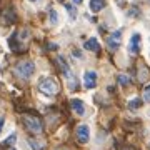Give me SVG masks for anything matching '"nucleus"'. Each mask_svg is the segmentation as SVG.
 Returning <instances> with one entry per match:
<instances>
[{"instance_id":"obj_1","label":"nucleus","mask_w":150,"mask_h":150,"mask_svg":"<svg viewBox=\"0 0 150 150\" xmlns=\"http://www.w3.org/2000/svg\"><path fill=\"white\" fill-rule=\"evenodd\" d=\"M23 125L27 127V130L30 134H40L43 130V123H42V118L38 115H33V113H27L23 115Z\"/></svg>"},{"instance_id":"obj_2","label":"nucleus","mask_w":150,"mask_h":150,"mask_svg":"<svg viewBox=\"0 0 150 150\" xmlns=\"http://www.w3.org/2000/svg\"><path fill=\"white\" fill-rule=\"evenodd\" d=\"M38 90L42 92L43 95L54 97L59 93V83L55 79H50V77H43L42 80L38 82Z\"/></svg>"},{"instance_id":"obj_3","label":"nucleus","mask_w":150,"mask_h":150,"mask_svg":"<svg viewBox=\"0 0 150 150\" xmlns=\"http://www.w3.org/2000/svg\"><path fill=\"white\" fill-rule=\"evenodd\" d=\"M33 72H35V65H33V62H30V60H22V62H18V64L15 65V74L18 75L20 79H23V80L30 79L33 75Z\"/></svg>"},{"instance_id":"obj_4","label":"nucleus","mask_w":150,"mask_h":150,"mask_svg":"<svg viewBox=\"0 0 150 150\" xmlns=\"http://www.w3.org/2000/svg\"><path fill=\"white\" fill-rule=\"evenodd\" d=\"M0 20H2V23H5V25H12V23H15V22H17V13H15V10H13L12 7H7L5 10L2 12Z\"/></svg>"},{"instance_id":"obj_5","label":"nucleus","mask_w":150,"mask_h":150,"mask_svg":"<svg viewBox=\"0 0 150 150\" xmlns=\"http://www.w3.org/2000/svg\"><path fill=\"white\" fill-rule=\"evenodd\" d=\"M75 137L80 144H87L88 142V137H90V129L88 125H79L77 130H75Z\"/></svg>"},{"instance_id":"obj_6","label":"nucleus","mask_w":150,"mask_h":150,"mask_svg":"<svg viewBox=\"0 0 150 150\" xmlns=\"http://www.w3.org/2000/svg\"><path fill=\"white\" fill-rule=\"evenodd\" d=\"M120 42H122V30H115L113 33H110L107 37V45H108V48H112V50H117Z\"/></svg>"},{"instance_id":"obj_7","label":"nucleus","mask_w":150,"mask_h":150,"mask_svg":"<svg viewBox=\"0 0 150 150\" xmlns=\"http://www.w3.org/2000/svg\"><path fill=\"white\" fill-rule=\"evenodd\" d=\"M8 45H10L12 52H15V54H22V52H23V43H20V38H18L17 32L10 35V38H8Z\"/></svg>"},{"instance_id":"obj_8","label":"nucleus","mask_w":150,"mask_h":150,"mask_svg":"<svg viewBox=\"0 0 150 150\" xmlns=\"http://www.w3.org/2000/svg\"><path fill=\"white\" fill-rule=\"evenodd\" d=\"M83 85L85 88H95L97 87V74L93 70H87L83 75Z\"/></svg>"},{"instance_id":"obj_9","label":"nucleus","mask_w":150,"mask_h":150,"mask_svg":"<svg viewBox=\"0 0 150 150\" xmlns=\"http://www.w3.org/2000/svg\"><path fill=\"white\" fill-rule=\"evenodd\" d=\"M129 52H130V54H139V52H140V35H139V33H134V35L130 37Z\"/></svg>"},{"instance_id":"obj_10","label":"nucleus","mask_w":150,"mask_h":150,"mask_svg":"<svg viewBox=\"0 0 150 150\" xmlns=\"http://www.w3.org/2000/svg\"><path fill=\"white\" fill-rule=\"evenodd\" d=\"M137 77H139L140 82H147L150 79V70L145 67L144 62H140L139 67H137Z\"/></svg>"},{"instance_id":"obj_11","label":"nucleus","mask_w":150,"mask_h":150,"mask_svg":"<svg viewBox=\"0 0 150 150\" xmlns=\"http://www.w3.org/2000/svg\"><path fill=\"white\" fill-rule=\"evenodd\" d=\"M70 105H72V110H74L75 113H79V115H83V113H85V105H83V102L79 100V98H72V100H70Z\"/></svg>"},{"instance_id":"obj_12","label":"nucleus","mask_w":150,"mask_h":150,"mask_svg":"<svg viewBox=\"0 0 150 150\" xmlns=\"http://www.w3.org/2000/svg\"><path fill=\"white\" fill-rule=\"evenodd\" d=\"M83 47H85L87 50H92V52H100V43H98V40H97L95 37L88 38V40L83 43Z\"/></svg>"},{"instance_id":"obj_13","label":"nucleus","mask_w":150,"mask_h":150,"mask_svg":"<svg viewBox=\"0 0 150 150\" xmlns=\"http://www.w3.org/2000/svg\"><path fill=\"white\" fill-rule=\"evenodd\" d=\"M103 7H105V0H90V10L93 13L100 12Z\"/></svg>"},{"instance_id":"obj_14","label":"nucleus","mask_w":150,"mask_h":150,"mask_svg":"<svg viewBox=\"0 0 150 150\" xmlns=\"http://www.w3.org/2000/svg\"><path fill=\"white\" fill-rule=\"evenodd\" d=\"M57 64H59V67H60V70L64 72V74H67L69 75L70 74V69H69V64L64 60V57H57Z\"/></svg>"},{"instance_id":"obj_15","label":"nucleus","mask_w":150,"mask_h":150,"mask_svg":"<svg viewBox=\"0 0 150 150\" xmlns=\"http://www.w3.org/2000/svg\"><path fill=\"white\" fill-rule=\"evenodd\" d=\"M142 107V100L140 98H134V100H129V108L130 110H137V108Z\"/></svg>"},{"instance_id":"obj_16","label":"nucleus","mask_w":150,"mask_h":150,"mask_svg":"<svg viewBox=\"0 0 150 150\" xmlns=\"http://www.w3.org/2000/svg\"><path fill=\"white\" fill-rule=\"evenodd\" d=\"M48 20L52 22V25H55V23L59 22V15H57V10H54V8H50V10H48Z\"/></svg>"},{"instance_id":"obj_17","label":"nucleus","mask_w":150,"mask_h":150,"mask_svg":"<svg viewBox=\"0 0 150 150\" xmlns=\"http://www.w3.org/2000/svg\"><path fill=\"white\" fill-rule=\"evenodd\" d=\"M117 80H118V83H120V85H123V87L129 85V83H130V79L127 77V75H118Z\"/></svg>"},{"instance_id":"obj_18","label":"nucleus","mask_w":150,"mask_h":150,"mask_svg":"<svg viewBox=\"0 0 150 150\" xmlns=\"http://www.w3.org/2000/svg\"><path fill=\"white\" fill-rule=\"evenodd\" d=\"M28 144L32 145V149H33V150H42V149H43V145H42V144H38L37 140H33V139L28 140Z\"/></svg>"},{"instance_id":"obj_19","label":"nucleus","mask_w":150,"mask_h":150,"mask_svg":"<svg viewBox=\"0 0 150 150\" xmlns=\"http://www.w3.org/2000/svg\"><path fill=\"white\" fill-rule=\"evenodd\" d=\"M144 102L150 103V85L145 87V90H144Z\"/></svg>"},{"instance_id":"obj_20","label":"nucleus","mask_w":150,"mask_h":150,"mask_svg":"<svg viewBox=\"0 0 150 150\" xmlns=\"http://www.w3.org/2000/svg\"><path fill=\"white\" fill-rule=\"evenodd\" d=\"M15 139H17V135H15V134H12L10 137H8L5 142H4V145H13V144H15Z\"/></svg>"},{"instance_id":"obj_21","label":"nucleus","mask_w":150,"mask_h":150,"mask_svg":"<svg viewBox=\"0 0 150 150\" xmlns=\"http://www.w3.org/2000/svg\"><path fill=\"white\" fill-rule=\"evenodd\" d=\"M65 8H67V10H69L70 17H72V18H74V17H75V10H74V8H72V7H70V5H65Z\"/></svg>"},{"instance_id":"obj_22","label":"nucleus","mask_w":150,"mask_h":150,"mask_svg":"<svg viewBox=\"0 0 150 150\" xmlns=\"http://www.w3.org/2000/svg\"><path fill=\"white\" fill-rule=\"evenodd\" d=\"M118 150H135V147H132V145H122Z\"/></svg>"},{"instance_id":"obj_23","label":"nucleus","mask_w":150,"mask_h":150,"mask_svg":"<svg viewBox=\"0 0 150 150\" xmlns=\"http://www.w3.org/2000/svg\"><path fill=\"white\" fill-rule=\"evenodd\" d=\"M4 123H5V120H4V118H0V134H2V129H4Z\"/></svg>"},{"instance_id":"obj_24","label":"nucleus","mask_w":150,"mask_h":150,"mask_svg":"<svg viewBox=\"0 0 150 150\" xmlns=\"http://www.w3.org/2000/svg\"><path fill=\"white\" fill-rule=\"evenodd\" d=\"M74 55L75 57H79V59H82V54L79 52V50H74Z\"/></svg>"},{"instance_id":"obj_25","label":"nucleus","mask_w":150,"mask_h":150,"mask_svg":"<svg viewBox=\"0 0 150 150\" xmlns=\"http://www.w3.org/2000/svg\"><path fill=\"white\" fill-rule=\"evenodd\" d=\"M72 2H74V4H82L83 0H72Z\"/></svg>"},{"instance_id":"obj_26","label":"nucleus","mask_w":150,"mask_h":150,"mask_svg":"<svg viewBox=\"0 0 150 150\" xmlns=\"http://www.w3.org/2000/svg\"><path fill=\"white\" fill-rule=\"evenodd\" d=\"M30 2H40V0H30Z\"/></svg>"}]
</instances>
